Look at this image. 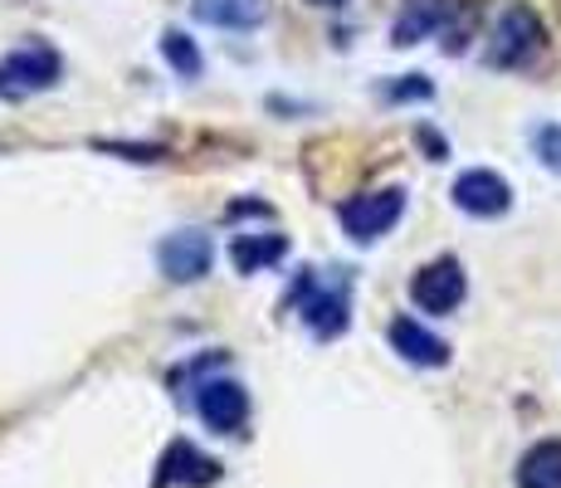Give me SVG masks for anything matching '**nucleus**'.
<instances>
[{
	"instance_id": "nucleus-6",
	"label": "nucleus",
	"mask_w": 561,
	"mask_h": 488,
	"mask_svg": "<svg viewBox=\"0 0 561 488\" xmlns=\"http://www.w3.org/2000/svg\"><path fill=\"white\" fill-rule=\"evenodd\" d=\"M196 416L215 435H234L250 420V390L240 382H230V376H210V382L196 386Z\"/></svg>"
},
{
	"instance_id": "nucleus-17",
	"label": "nucleus",
	"mask_w": 561,
	"mask_h": 488,
	"mask_svg": "<svg viewBox=\"0 0 561 488\" xmlns=\"http://www.w3.org/2000/svg\"><path fill=\"white\" fill-rule=\"evenodd\" d=\"M103 151H127V161H157L161 147H123V143H99Z\"/></svg>"
},
{
	"instance_id": "nucleus-18",
	"label": "nucleus",
	"mask_w": 561,
	"mask_h": 488,
	"mask_svg": "<svg viewBox=\"0 0 561 488\" xmlns=\"http://www.w3.org/2000/svg\"><path fill=\"white\" fill-rule=\"evenodd\" d=\"M391 98H430V83L420 79V73H410V83H401V89H391Z\"/></svg>"
},
{
	"instance_id": "nucleus-16",
	"label": "nucleus",
	"mask_w": 561,
	"mask_h": 488,
	"mask_svg": "<svg viewBox=\"0 0 561 488\" xmlns=\"http://www.w3.org/2000/svg\"><path fill=\"white\" fill-rule=\"evenodd\" d=\"M533 147H537V157H542L547 167L561 171V127H557V123L533 127Z\"/></svg>"
},
{
	"instance_id": "nucleus-7",
	"label": "nucleus",
	"mask_w": 561,
	"mask_h": 488,
	"mask_svg": "<svg viewBox=\"0 0 561 488\" xmlns=\"http://www.w3.org/2000/svg\"><path fill=\"white\" fill-rule=\"evenodd\" d=\"M210 264H215V245L201 230H176L157 245V269L171 284H196V279L210 274Z\"/></svg>"
},
{
	"instance_id": "nucleus-2",
	"label": "nucleus",
	"mask_w": 561,
	"mask_h": 488,
	"mask_svg": "<svg viewBox=\"0 0 561 488\" xmlns=\"http://www.w3.org/2000/svg\"><path fill=\"white\" fill-rule=\"evenodd\" d=\"M59 49H49V45H20V49H10L5 59H0V98H10V103H20V98H30V93H45L59 83Z\"/></svg>"
},
{
	"instance_id": "nucleus-11",
	"label": "nucleus",
	"mask_w": 561,
	"mask_h": 488,
	"mask_svg": "<svg viewBox=\"0 0 561 488\" xmlns=\"http://www.w3.org/2000/svg\"><path fill=\"white\" fill-rule=\"evenodd\" d=\"M449 5H455V0H405L401 15H396L391 39H396L401 49H405V45H420V39H430L439 25H445Z\"/></svg>"
},
{
	"instance_id": "nucleus-5",
	"label": "nucleus",
	"mask_w": 561,
	"mask_h": 488,
	"mask_svg": "<svg viewBox=\"0 0 561 488\" xmlns=\"http://www.w3.org/2000/svg\"><path fill=\"white\" fill-rule=\"evenodd\" d=\"M463 293H469V279H463L459 259H435V264H425L410 279V303H415L420 313H435V318L455 313L463 303Z\"/></svg>"
},
{
	"instance_id": "nucleus-9",
	"label": "nucleus",
	"mask_w": 561,
	"mask_h": 488,
	"mask_svg": "<svg viewBox=\"0 0 561 488\" xmlns=\"http://www.w3.org/2000/svg\"><path fill=\"white\" fill-rule=\"evenodd\" d=\"M215 479H220V464L205 459L196 444H186V440L171 444V450L161 454V464H157V488H176V484L201 488V484H215Z\"/></svg>"
},
{
	"instance_id": "nucleus-15",
	"label": "nucleus",
	"mask_w": 561,
	"mask_h": 488,
	"mask_svg": "<svg viewBox=\"0 0 561 488\" xmlns=\"http://www.w3.org/2000/svg\"><path fill=\"white\" fill-rule=\"evenodd\" d=\"M161 54H167V64L181 73V79H201V69H205V64H201V49L191 45L181 30H167V35H161Z\"/></svg>"
},
{
	"instance_id": "nucleus-13",
	"label": "nucleus",
	"mask_w": 561,
	"mask_h": 488,
	"mask_svg": "<svg viewBox=\"0 0 561 488\" xmlns=\"http://www.w3.org/2000/svg\"><path fill=\"white\" fill-rule=\"evenodd\" d=\"M517 488H561V440H537L513 469Z\"/></svg>"
},
{
	"instance_id": "nucleus-12",
	"label": "nucleus",
	"mask_w": 561,
	"mask_h": 488,
	"mask_svg": "<svg viewBox=\"0 0 561 488\" xmlns=\"http://www.w3.org/2000/svg\"><path fill=\"white\" fill-rule=\"evenodd\" d=\"M191 10L215 30H259L268 20V0H196Z\"/></svg>"
},
{
	"instance_id": "nucleus-10",
	"label": "nucleus",
	"mask_w": 561,
	"mask_h": 488,
	"mask_svg": "<svg viewBox=\"0 0 561 488\" xmlns=\"http://www.w3.org/2000/svg\"><path fill=\"white\" fill-rule=\"evenodd\" d=\"M391 352H401V362H410V366H445L449 362V342L435 338L430 328H420L415 318L391 322Z\"/></svg>"
},
{
	"instance_id": "nucleus-19",
	"label": "nucleus",
	"mask_w": 561,
	"mask_h": 488,
	"mask_svg": "<svg viewBox=\"0 0 561 488\" xmlns=\"http://www.w3.org/2000/svg\"><path fill=\"white\" fill-rule=\"evenodd\" d=\"M312 5H342V0H312Z\"/></svg>"
},
{
	"instance_id": "nucleus-14",
	"label": "nucleus",
	"mask_w": 561,
	"mask_h": 488,
	"mask_svg": "<svg viewBox=\"0 0 561 488\" xmlns=\"http://www.w3.org/2000/svg\"><path fill=\"white\" fill-rule=\"evenodd\" d=\"M284 235H240L230 249V259H234V269L240 274H254V269H268V264H278L284 259Z\"/></svg>"
},
{
	"instance_id": "nucleus-1",
	"label": "nucleus",
	"mask_w": 561,
	"mask_h": 488,
	"mask_svg": "<svg viewBox=\"0 0 561 488\" xmlns=\"http://www.w3.org/2000/svg\"><path fill=\"white\" fill-rule=\"evenodd\" d=\"M542 45H547V30H542V20H537V10L508 5L489 35L483 64H489V69H527V64L542 54Z\"/></svg>"
},
{
	"instance_id": "nucleus-8",
	"label": "nucleus",
	"mask_w": 561,
	"mask_h": 488,
	"mask_svg": "<svg viewBox=\"0 0 561 488\" xmlns=\"http://www.w3.org/2000/svg\"><path fill=\"white\" fill-rule=\"evenodd\" d=\"M455 205L469 215H479V220H493V215H503L513 205V186L499 177V171L473 167L455 181Z\"/></svg>"
},
{
	"instance_id": "nucleus-3",
	"label": "nucleus",
	"mask_w": 561,
	"mask_h": 488,
	"mask_svg": "<svg viewBox=\"0 0 561 488\" xmlns=\"http://www.w3.org/2000/svg\"><path fill=\"white\" fill-rule=\"evenodd\" d=\"M298 293H304V313H298V318H304L318 338H337V332H347V322H352V284H347V274L322 284L318 274H308L304 269Z\"/></svg>"
},
{
	"instance_id": "nucleus-4",
	"label": "nucleus",
	"mask_w": 561,
	"mask_h": 488,
	"mask_svg": "<svg viewBox=\"0 0 561 488\" xmlns=\"http://www.w3.org/2000/svg\"><path fill=\"white\" fill-rule=\"evenodd\" d=\"M401 211H405V191L401 186H381V191L352 195V201L337 211V220L357 245H371V240H381L396 220H401Z\"/></svg>"
}]
</instances>
